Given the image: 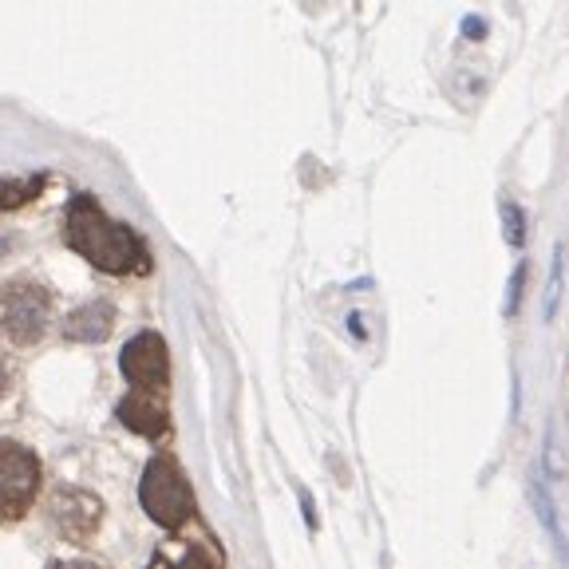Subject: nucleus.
Segmentation results:
<instances>
[{"label":"nucleus","instance_id":"12","mask_svg":"<svg viewBox=\"0 0 569 569\" xmlns=\"http://www.w3.org/2000/svg\"><path fill=\"white\" fill-rule=\"evenodd\" d=\"M502 222H507V241L510 246H522V210L515 202L502 206Z\"/></svg>","mask_w":569,"mask_h":569},{"label":"nucleus","instance_id":"7","mask_svg":"<svg viewBox=\"0 0 569 569\" xmlns=\"http://www.w3.org/2000/svg\"><path fill=\"white\" fill-rule=\"evenodd\" d=\"M116 305L111 301H88L80 305V309L71 312L68 320H63V337L68 340H80V345H99V340H107L111 332H116Z\"/></svg>","mask_w":569,"mask_h":569},{"label":"nucleus","instance_id":"8","mask_svg":"<svg viewBox=\"0 0 569 569\" xmlns=\"http://www.w3.org/2000/svg\"><path fill=\"white\" fill-rule=\"evenodd\" d=\"M119 419L123 427H131L134 436H147V439H162L170 431V411L167 400H151V396H127L119 403Z\"/></svg>","mask_w":569,"mask_h":569},{"label":"nucleus","instance_id":"9","mask_svg":"<svg viewBox=\"0 0 569 569\" xmlns=\"http://www.w3.org/2000/svg\"><path fill=\"white\" fill-rule=\"evenodd\" d=\"M533 507H538V518H542L546 533H550V542H553V550H558L561 566H569V542H566V533H561V522H558V510H553L550 490H546L542 482H533Z\"/></svg>","mask_w":569,"mask_h":569},{"label":"nucleus","instance_id":"10","mask_svg":"<svg viewBox=\"0 0 569 569\" xmlns=\"http://www.w3.org/2000/svg\"><path fill=\"white\" fill-rule=\"evenodd\" d=\"M44 190V174L28 178H0V210H20Z\"/></svg>","mask_w":569,"mask_h":569},{"label":"nucleus","instance_id":"3","mask_svg":"<svg viewBox=\"0 0 569 569\" xmlns=\"http://www.w3.org/2000/svg\"><path fill=\"white\" fill-rule=\"evenodd\" d=\"M139 502L147 510L151 522H159L162 530H182L194 518V487H190L187 471L178 467L174 455L159 451L139 482Z\"/></svg>","mask_w":569,"mask_h":569},{"label":"nucleus","instance_id":"13","mask_svg":"<svg viewBox=\"0 0 569 569\" xmlns=\"http://www.w3.org/2000/svg\"><path fill=\"white\" fill-rule=\"evenodd\" d=\"M522 281H526V266L515 269V281H510V305L507 312H518V297H522Z\"/></svg>","mask_w":569,"mask_h":569},{"label":"nucleus","instance_id":"1","mask_svg":"<svg viewBox=\"0 0 569 569\" xmlns=\"http://www.w3.org/2000/svg\"><path fill=\"white\" fill-rule=\"evenodd\" d=\"M63 241L88 266L111 277L151 273V249L127 222H116L91 194H71L63 206Z\"/></svg>","mask_w":569,"mask_h":569},{"label":"nucleus","instance_id":"15","mask_svg":"<svg viewBox=\"0 0 569 569\" xmlns=\"http://www.w3.org/2000/svg\"><path fill=\"white\" fill-rule=\"evenodd\" d=\"M48 569H99V566H91V561H52Z\"/></svg>","mask_w":569,"mask_h":569},{"label":"nucleus","instance_id":"5","mask_svg":"<svg viewBox=\"0 0 569 569\" xmlns=\"http://www.w3.org/2000/svg\"><path fill=\"white\" fill-rule=\"evenodd\" d=\"M119 368H123L134 396H151V400H167L170 396L167 340H162L154 329H142L127 340L123 352H119Z\"/></svg>","mask_w":569,"mask_h":569},{"label":"nucleus","instance_id":"6","mask_svg":"<svg viewBox=\"0 0 569 569\" xmlns=\"http://www.w3.org/2000/svg\"><path fill=\"white\" fill-rule=\"evenodd\" d=\"M52 518L63 538H71V542H91L99 522H103V502H99L96 495H88V490L63 487L60 495L52 498Z\"/></svg>","mask_w":569,"mask_h":569},{"label":"nucleus","instance_id":"2","mask_svg":"<svg viewBox=\"0 0 569 569\" xmlns=\"http://www.w3.org/2000/svg\"><path fill=\"white\" fill-rule=\"evenodd\" d=\"M56 320V297L44 281L17 277L0 284V340L12 348H36Z\"/></svg>","mask_w":569,"mask_h":569},{"label":"nucleus","instance_id":"4","mask_svg":"<svg viewBox=\"0 0 569 569\" xmlns=\"http://www.w3.org/2000/svg\"><path fill=\"white\" fill-rule=\"evenodd\" d=\"M44 487V462L32 447L0 439V522H20Z\"/></svg>","mask_w":569,"mask_h":569},{"label":"nucleus","instance_id":"11","mask_svg":"<svg viewBox=\"0 0 569 569\" xmlns=\"http://www.w3.org/2000/svg\"><path fill=\"white\" fill-rule=\"evenodd\" d=\"M561 281H566V246L553 249V273H550V289H546V320H553V312H558Z\"/></svg>","mask_w":569,"mask_h":569},{"label":"nucleus","instance_id":"14","mask_svg":"<svg viewBox=\"0 0 569 569\" xmlns=\"http://www.w3.org/2000/svg\"><path fill=\"white\" fill-rule=\"evenodd\" d=\"M12 391V365L4 360V352H0V400Z\"/></svg>","mask_w":569,"mask_h":569}]
</instances>
